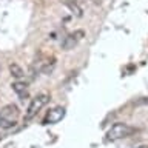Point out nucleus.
I'll return each mask as SVG.
<instances>
[{"mask_svg": "<svg viewBox=\"0 0 148 148\" xmlns=\"http://www.w3.org/2000/svg\"><path fill=\"white\" fill-rule=\"evenodd\" d=\"M18 116H20V111H18V108L16 105L9 103L6 106H3V108L0 110V127L5 128V130L16 127Z\"/></svg>", "mask_w": 148, "mask_h": 148, "instance_id": "1", "label": "nucleus"}, {"mask_svg": "<svg viewBox=\"0 0 148 148\" xmlns=\"http://www.w3.org/2000/svg\"><path fill=\"white\" fill-rule=\"evenodd\" d=\"M134 131H136V128L130 127L128 123L117 122V123H114L108 131H106V140L116 142V140H119V139H125V137L131 136Z\"/></svg>", "mask_w": 148, "mask_h": 148, "instance_id": "2", "label": "nucleus"}, {"mask_svg": "<svg viewBox=\"0 0 148 148\" xmlns=\"http://www.w3.org/2000/svg\"><path fill=\"white\" fill-rule=\"evenodd\" d=\"M48 102H49V96L45 94V92L37 94L34 99H31V103H29V106H28V110L25 113V120H31L46 103H48Z\"/></svg>", "mask_w": 148, "mask_h": 148, "instance_id": "3", "label": "nucleus"}, {"mask_svg": "<svg viewBox=\"0 0 148 148\" xmlns=\"http://www.w3.org/2000/svg\"><path fill=\"white\" fill-rule=\"evenodd\" d=\"M65 114H66V111H65L63 106H54L53 110L48 111V114H46V117L43 119V123L45 125H53V123H57L60 122Z\"/></svg>", "mask_w": 148, "mask_h": 148, "instance_id": "4", "label": "nucleus"}, {"mask_svg": "<svg viewBox=\"0 0 148 148\" xmlns=\"http://www.w3.org/2000/svg\"><path fill=\"white\" fill-rule=\"evenodd\" d=\"M82 37H83V31H76V32H71V34H68V36L63 39V42H62V48H63L65 51L73 49L74 46L77 45V42L82 39Z\"/></svg>", "mask_w": 148, "mask_h": 148, "instance_id": "5", "label": "nucleus"}, {"mask_svg": "<svg viewBox=\"0 0 148 148\" xmlns=\"http://www.w3.org/2000/svg\"><path fill=\"white\" fill-rule=\"evenodd\" d=\"M9 73H11V76H14L16 79H20V77L25 76V74H23V69L18 66L17 63H11V65H9Z\"/></svg>", "mask_w": 148, "mask_h": 148, "instance_id": "6", "label": "nucleus"}, {"mask_svg": "<svg viewBox=\"0 0 148 148\" xmlns=\"http://www.w3.org/2000/svg\"><path fill=\"white\" fill-rule=\"evenodd\" d=\"M12 90L17 92L18 96H23L26 92V83H23V82H16V83H12Z\"/></svg>", "mask_w": 148, "mask_h": 148, "instance_id": "7", "label": "nucleus"}, {"mask_svg": "<svg viewBox=\"0 0 148 148\" xmlns=\"http://www.w3.org/2000/svg\"><path fill=\"white\" fill-rule=\"evenodd\" d=\"M62 2H63V3H66V5H68V6H69V8H71V9H73V11H76V14H77V16H82V9H80V8H79V6H77V5H76V3H73V2H69V0H62Z\"/></svg>", "mask_w": 148, "mask_h": 148, "instance_id": "8", "label": "nucleus"}, {"mask_svg": "<svg viewBox=\"0 0 148 148\" xmlns=\"http://www.w3.org/2000/svg\"><path fill=\"white\" fill-rule=\"evenodd\" d=\"M137 148H148V145H142V147H137Z\"/></svg>", "mask_w": 148, "mask_h": 148, "instance_id": "9", "label": "nucleus"}]
</instances>
